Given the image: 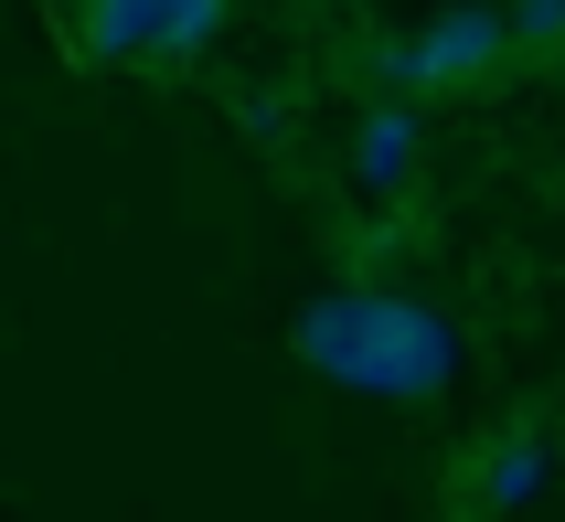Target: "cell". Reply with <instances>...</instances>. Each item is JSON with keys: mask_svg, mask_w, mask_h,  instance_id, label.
<instances>
[{"mask_svg": "<svg viewBox=\"0 0 565 522\" xmlns=\"http://www.w3.org/2000/svg\"><path fill=\"white\" fill-rule=\"evenodd\" d=\"M502 32H523V43H565V0H534V11H512Z\"/></svg>", "mask_w": 565, "mask_h": 522, "instance_id": "obj_6", "label": "cell"}, {"mask_svg": "<svg viewBox=\"0 0 565 522\" xmlns=\"http://www.w3.org/2000/svg\"><path fill=\"white\" fill-rule=\"evenodd\" d=\"M224 32L214 0H182V11H139V0H96V11H64V43L75 54H203Z\"/></svg>", "mask_w": 565, "mask_h": 522, "instance_id": "obj_2", "label": "cell"}, {"mask_svg": "<svg viewBox=\"0 0 565 522\" xmlns=\"http://www.w3.org/2000/svg\"><path fill=\"white\" fill-rule=\"evenodd\" d=\"M299 363L352 384V395H438L459 373V331H448L427 299H395V288H331V299L299 309Z\"/></svg>", "mask_w": 565, "mask_h": 522, "instance_id": "obj_1", "label": "cell"}, {"mask_svg": "<svg viewBox=\"0 0 565 522\" xmlns=\"http://www.w3.org/2000/svg\"><path fill=\"white\" fill-rule=\"evenodd\" d=\"M534 491H544V448L534 437H502V448L480 459V501H491V512H523Z\"/></svg>", "mask_w": 565, "mask_h": 522, "instance_id": "obj_5", "label": "cell"}, {"mask_svg": "<svg viewBox=\"0 0 565 522\" xmlns=\"http://www.w3.org/2000/svg\"><path fill=\"white\" fill-rule=\"evenodd\" d=\"M406 160H416V118H406V107H374L363 139H352V171H363L374 192H395V182H406Z\"/></svg>", "mask_w": 565, "mask_h": 522, "instance_id": "obj_4", "label": "cell"}, {"mask_svg": "<svg viewBox=\"0 0 565 522\" xmlns=\"http://www.w3.org/2000/svg\"><path fill=\"white\" fill-rule=\"evenodd\" d=\"M512 32H502V11H438V22L416 32L406 54H416V86H459V75H480V64L502 54Z\"/></svg>", "mask_w": 565, "mask_h": 522, "instance_id": "obj_3", "label": "cell"}]
</instances>
